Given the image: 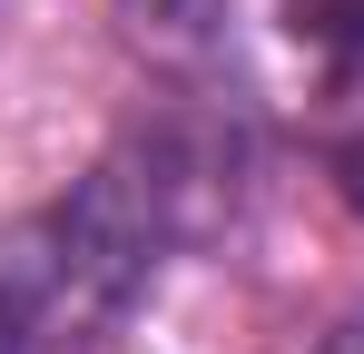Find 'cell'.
Wrapping results in <instances>:
<instances>
[{
  "label": "cell",
  "instance_id": "1",
  "mask_svg": "<svg viewBox=\"0 0 364 354\" xmlns=\"http://www.w3.org/2000/svg\"><path fill=\"white\" fill-rule=\"evenodd\" d=\"M187 148L128 138L60 207L0 227V354H89L148 295L168 236L187 217Z\"/></svg>",
  "mask_w": 364,
  "mask_h": 354
},
{
  "label": "cell",
  "instance_id": "2",
  "mask_svg": "<svg viewBox=\"0 0 364 354\" xmlns=\"http://www.w3.org/2000/svg\"><path fill=\"white\" fill-rule=\"evenodd\" d=\"M286 30L335 99H364V0H286Z\"/></svg>",
  "mask_w": 364,
  "mask_h": 354
},
{
  "label": "cell",
  "instance_id": "3",
  "mask_svg": "<svg viewBox=\"0 0 364 354\" xmlns=\"http://www.w3.org/2000/svg\"><path fill=\"white\" fill-rule=\"evenodd\" d=\"M315 354H364V305H355V315H335V325L315 335Z\"/></svg>",
  "mask_w": 364,
  "mask_h": 354
}]
</instances>
